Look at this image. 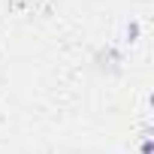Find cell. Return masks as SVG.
Listing matches in <instances>:
<instances>
[]
</instances>
